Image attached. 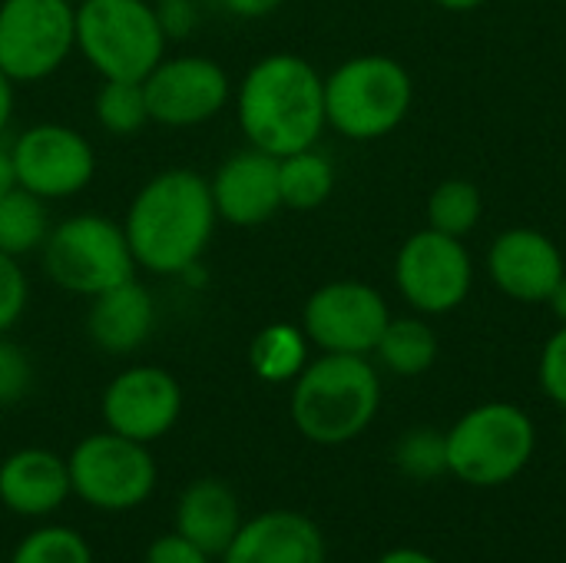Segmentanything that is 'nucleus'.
Masks as SVG:
<instances>
[{
  "label": "nucleus",
  "mask_w": 566,
  "mask_h": 563,
  "mask_svg": "<svg viewBox=\"0 0 566 563\" xmlns=\"http://www.w3.org/2000/svg\"><path fill=\"white\" fill-rule=\"evenodd\" d=\"M30 282L20 269V259L0 252V335H7L27 312Z\"/></svg>",
  "instance_id": "nucleus-29"
},
{
  "label": "nucleus",
  "mask_w": 566,
  "mask_h": 563,
  "mask_svg": "<svg viewBox=\"0 0 566 563\" xmlns=\"http://www.w3.org/2000/svg\"><path fill=\"white\" fill-rule=\"evenodd\" d=\"M335 189V166L325 153L315 146L289 153L279 159V192H282V209H318Z\"/></svg>",
  "instance_id": "nucleus-22"
},
{
  "label": "nucleus",
  "mask_w": 566,
  "mask_h": 563,
  "mask_svg": "<svg viewBox=\"0 0 566 563\" xmlns=\"http://www.w3.org/2000/svg\"><path fill=\"white\" fill-rule=\"evenodd\" d=\"M249 146L289 156L318 143L325 123V76L298 53H269L252 63L235 93Z\"/></svg>",
  "instance_id": "nucleus-2"
},
{
  "label": "nucleus",
  "mask_w": 566,
  "mask_h": 563,
  "mask_svg": "<svg viewBox=\"0 0 566 563\" xmlns=\"http://www.w3.org/2000/svg\"><path fill=\"white\" fill-rule=\"evenodd\" d=\"M249 365L269 385L295 382L298 372L308 365V335L292 322L265 325L249 345Z\"/></svg>",
  "instance_id": "nucleus-21"
},
{
  "label": "nucleus",
  "mask_w": 566,
  "mask_h": 563,
  "mask_svg": "<svg viewBox=\"0 0 566 563\" xmlns=\"http://www.w3.org/2000/svg\"><path fill=\"white\" fill-rule=\"evenodd\" d=\"M17 186L40 196L43 202L70 199L83 192L96 173V153L86 136L63 123H33L13 143Z\"/></svg>",
  "instance_id": "nucleus-11"
},
{
  "label": "nucleus",
  "mask_w": 566,
  "mask_h": 563,
  "mask_svg": "<svg viewBox=\"0 0 566 563\" xmlns=\"http://www.w3.org/2000/svg\"><path fill=\"white\" fill-rule=\"evenodd\" d=\"M534 421L507 402L471 408L444 435L448 475L471 488H497L514 481L534 455Z\"/></svg>",
  "instance_id": "nucleus-6"
},
{
  "label": "nucleus",
  "mask_w": 566,
  "mask_h": 563,
  "mask_svg": "<svg viewBox=\"0 0 566 563\" xmlns=\"http://www.w3.org/2000/svg\"><path fill=\"white\" fill-rule=\"evenodd\" d=\"M10 563H93V551L76 531L53 524L30 531L17 544Z\"/></svg>",
  "instance_id": "nucleus-27"
},
{
  "label": "nucleus",
  "mask_w": 566,
  "mask_h": 563,
  "mask_svg": "<svg viewBox=\"0 0 566 563\" xmlns=\"http://www.w3.org/2000/svg\"><path fill=\"white\" fill-rule=\"evenodd\" d=\"M222 563H325V538L298 511H265L242 521Z\"/></svg>",
  "instance_id": "nucleus-17"
},
{
  "label": "nucleus",
  "mask_w": 566,
  "mask_h": 563,
  "mask_svg": "<svg viewBox=\"0 0 566 563\" xmlns=\"http://www.w3.org/2000/svg\"><path fill=\"white\" fill-rule=\"evenodd\" d=\"M216 222L209 179L196 169H163L133 196L123 232L136 269L169 279L199 269Z\"/></svg>",
  "instance_id": "nucleus-1"
},
{
  "label": "nucleus",
  "mask_w": 566,
  "mask_h": 563,
  "mask_svg": "<svg viewBox=\"0 0 566 563\" xmlns=\"http://www.w3.org/2000/svg\"><path fill=\"white\" fill-rule=\"evenodd\" d=\"M149 3H163V0H149Z\"/></svg>",
  "instance_id": "nucleus-41"
},
{
  "label": "nucleus",
  "mask_w": 566,
  "mask_h": 563,
  "mask_svg": "<svg viewBox=\"0 0 566 563\" xmlns=\"http://www.w3.org/2000/svg\"><path fill=\"white\" fill-rule=\"evenodd\" d=\"M541 388L554 405L566 408V325L551 335L541 355Z\"/></svg>",
  "instance_id": "nucleus-31"
},
{
  "label": "nucleus",
  "mask_w": 566,
  "mask_h": 563,
  "mask_svg": "<svg viewBox=\"0 0 566 563\" xmlns=\"http://www.w3.org/2000/svg\"><path fill=\"white\" fill-rule=\"evenodd\" d=\"M66 468L73 494L96 511H133L146 504L159 478L149 445L109 428L83 438L70 451Z\"/></svg>",
  "instance_id": "nucleus-8"
},
{
  "label": "nucleus",
  "mask_w": 566,
  "mask_h": 563,
  "mask_svg": "<svg viewBox=\"0 0 566 563\" xmlns=\"http://www.w3.org/2000/svg\"><path fill=\"white\" fill-rule=\"evenodd\" d=\"M411 100V73L395 56H352L325 76V123L358 143L381 139L398 129Z\"/></svg>",
  "instance_id": "nucleus-4"
},
{
  "label": "nucleus",
  "mask_w": 566,
  "mask_h": 563,
  "mask_svg": "<svg viewBox=\"0 0 566 563\" xmlns=\"http://www.w3.org/2000/svg\"><path fill=\"white\" fill-rule=\"evenodd\" d=\"M156 329V299L133 279L99 292L86 309V335L106 355H133Z\"/></svg>",
  "instance_id": "nucleus-18"
},
{
  "label": "nucleus",
  "mask_w": 566,
  "mask_h": 563,
  "mask_svg": "<svg viewBox=\"0 0 566 563\" xmlns=\"http://www.w3.org/2000/svg\"><path fill=\"white\" fill-rule=\"evenodd\" d=\"M46 279L70 295H99L136 275L123 222L99 212H80L50 226L40 246Z\"/></svg>",
  "instance_id": "nucleus-7"
},
{
  "label": "nucleus",
  "mask_w": 566,
  "mask_h": 563,
  "mask_svg": "<svg viewBox=\"0 0 566 563\" xmlns=\"http://www.w3.org/2000/svg\"><path fill=\"white\" fill-rule=\"evenodd\" d=\"M395 282L411 309L424 315H444L471 292V256L454 236L438 229L415 232L395 259Z\"/></svg>",
  "instance_id": "nucleus-12"
},
{
  "label": "nucleus",
  "mask_w": 566,
  "mask_h": 563,
  "mask_svg": "<svg viewBox=\"0 0 566 563\" xmlns=\"http://www.w3.org/2000/svg\"><path fill=\"white\" fill-rule=\"evenodd\" d=\"M149 123L186 129L209 123L232 100V80L212 56L179 53L163 56L143 80Z\"/></svg>",
  "instance_id": "nucleus-10"
},
{
  "label": "nucleus",
  "mask_w": 566,
  "mask_h": 563,
  "mask_svg": "<svg viewBox=\"0 0 566 563\" xmlns=\"http://www.w3.org/2000/svg\"><path fill=\"white\" fill-rule=\"evenodd\" d=\"M547 302H551L554 315H557V319L566 325V275L557 282V289L551 292V299H547Z\"/></svg>",
  "instance_id": "nucleus-38"
},
{
  "label": "nucleus",
  "mask_w": 566,
  "mask_h": 563,
  "mask_svg": "<svg viewBox=\"0 0 566 563\" xmlns=\"http://www.w3.org/2000/svg\"><path fill=\"white\" fill-rule=\"evenodd\" d=\"M70 494V468L46 448H20L0 465V504L20 518H46Z\"/></svg>",
  "instance_id": "nucleus-19"
},
{
  "label": "nucleus",
  "mask_w": 566,
  "mask_h": 563,
  "mask_svg": "<svg viewBox=\"0 0 566 563\" xmlns=\"http://www.w3.org/2000/svg\"><path fill=\"white\" fill-rule=\"evenodd\" d=\"M222 10H229L232 17H242V20H259V17H269L275 13L285 0H219Z\"/></svg>",
  "instance_id": "nucleus-34"
},
{
  "label": "nucleus",
  "mask_w": 566,
  "mask_h": 563,
  "mask_svg": "<svg viewBox=\"0 0 566 563\" xmlns=\"http://www.w3.org/2000/svg\"><path fill=\"white\" fill-rule=\"evenodd\" d=\"M159 10V23L166 30V37H186L196 27V3L192 0H163L156 3Z\"/></svg>",
  "instance_id": "nucleus-33"
},
{
  "label": "nucleus",
  "mask_w": 566,
  "mask_h": 563,
  "mask_svg": "<svg viewBox=\"0 0 566 563\" xmlns=\"http://www.w3.org/2000/svg\"><path fill=\"white\" fill-rule=\"evenodd\" d=\"M239 528H242L239 498L219 478L192 481L176 501V534L202 548L212 561L229 551Z\"/></svg>",
  "instance_id": "nucleus-20"
},
{
  "label": "nucleus",
  "mask_w": 566,
  "mask_h": 563,
  "mask_svg": "<svg viewBox=\"0 0 566 563\" xmlns=\"http://www.w3.org/2000/svg\"><path fill=\"white\" fill-rule=\"evenodd\" d=\"M388 322L391 315L381 292L352 279L315 289L302 309L308 342L335 355H371Z\"/></svg>",
  "instance_id": "nucleus-13"
},
{
  "label": "nucleus",
  "mask_w": 566,
  "mask_h": 563,
  "mask_svg": "<svg viewBox=\"0 0 566 563\" xmlns=\"http://www.w3.org/2000/svg\"><path fill=\"white\" fill-rule=\"evenodd\" d=\"M381 365L401 378L424 375L438 358V335L421 319H391L375 345Z\"/></svg>",
  "instance_id": "nucleus-23"
},
{
  "label": "nucleus",
  "mask_w": 566,
  "mask_h": 563,
  "mask_svg": "<svg viewBox=\"0 0 566 563\" xmlns=\"http://www.w3.org/2000/svg\"><path fill=\"white\" fill-rule=\"evenodd\" d=\"M564 441H566V425H564Z\"/></svg>",
  "instance_id": "nucleus-42"
},
{
  "label": "nucleus",
  "mask_w": 566,
  "mask_h": 563,
  "mask_svg": "<svg viewBox=\"0 0 566 563\" xmlns=\"http://www.w3.org/2000/svg\"><path fill=\"white\" fill-rule=\"evenodd\" d=\"M103 421L133 441H159L182 415V385L159 365L123 368L103 392Z\"/></svg>",
  "instance_id": "nucleus-14"
},
{
  "label": "nucleus",
  "mask_w": 566,
  "mask_h": 563,
  "mask_svg": "<svg viewBox=\"0 0 566 563\" xmlns=\"http://www.w3.org/2000/svg\"><path fill=\"white\" fill-rule=\"evenodd\" d=\"M76 50V7L66 0H0V70L13 83L53 76Z\"/></svg>",
  "instance_id": "nucleus-9"
},
{
  "label": "nucleus",
  "mask_w": 566,
  "mask_h": 563,
  "mask_svg": "<svg viewBox=\"0 0 566 563\" xmlns=\"http://www.w3.org/2000/svg\"><path fill=\"white\" fill-rule=\"evenodd\" d=\"M66 3H73V7H80V3H83V0H66Z\"/></svg>",
  "instance_id": "nucleus-40"
},
{
  "label": "nucleus",
  "mask_w": 566,
  "mask_h": 563,
  "mask_svg": "<svg viewBox=\"0 0 566 563\" xmlns=\"http://www.w3.org/2000/svg\"><path fill=\"white\" fill-rule=\"evenodd\" d=\"M50 232L46 202L20 186L0 196V252L20 259L27 252H40Z\"/></svg>",
  "instance_id": "nucleus-24"
},
{
  "label": "nucleus",
  "mask_w": 566,
  "mask_h": 563,
  "mask_svg": "<svg viewBox=\"0 0 566 563\" xmlns=\"http://www.w3.org/2000/svg\"><path fill=\"white\" fill-rule=\"evenodd\" d=\"M143 563H212V557L196 548L192 541H186L182 534H163L149 544L146 551V561Z\"/></svg>",
  "instance_id": "nucleus-32"
},
{
  "label": "nucleus",
  "mask_w": 566,
  "mask_h": 563,
  "mask_svg": "<svg viewBox=\"0 0 566 563\" xmlns=\"http://www.w3.org/2000/svg\"><path fill=\"white\" fill-rule=\"evenodd\" d=\"M481 209H484V202H481V189L474 183L448 179L428 199V229L464 239L478 226Z\"/></svg>",
  "instance_id": "nucleus-26"
},
{
  "label": "nucleus",
  "mask_w": 566,
  "mask_h": 563,
  "mask_svg": "<svg viewBox=\"0 0 566 563\" xmlns=\"http://www.w3.org/2000/svg\"><path fill=\"white\" fill-rule=\"evenodd\" d=\"M209 192H212L219 222H229L239 229L265 226L282 209L279 156H269L255 146L232 153L209 179Z\"/></svg>",
  "instance_id": "nucleus-15"
},
{
  "label": "nucleus",
  "mask_w": 566,
  "mask_h": 563,
  "mask_svg": "<svg viewBox=\"0 0 566 563\" xmlns=\"http://www.w3.org/2000/svg\"><path fill=\"white\" fill-rule=\"evenodd\" d=\"M378 563H438L431 554L418 551V548H395L385 557H378Z\"/></svg>",
  "instance_id": "nucleus-36"
},
{
  "label": "nucleus",
  "mask_w": 566,
  "mask_h": 563,
  "mask_svg": "<svg viewBox=\"0 0 566 563\" xmlns=\"http://www.w3.org/2000/svg\"><path fill=\"white\" fill-rule=\"evenodd\" d=\"M17 186V173H13V156L10 146H0V196L10 192Z\"/></svg>",
  "instance_id": "nucleus-37"
},
{
  "label": "nucleus",
  "mask_w": 566,
  "mask_h": 563,
  "mask_svg": "<svg viewBox=\"0 0 566 563\" xmlns=\"http://www.w3.org/2000/svg\"><path fill=\"white\" fill-rule=\"evenodd\" d=\"M381 382L368 355H335L308 362L292 382V421L312 445H348L378 415Z\"/></svg>",
  "instance_id": "nucleus-3"
},
{
  "label": "nucleus",
  "mask_w": 566,
  "mask_h": 563,
  "mask_svg": "<svg viewBox=\"0 0 566 563\" xmlns=\"http://www.w3.org/2000/svg\"><path fill=\"white\" fill-rule=\"evenodd\" d=\"M488 269L497 289L517 302H547L566 275L560 249L537 229L501 232L488 252Z\"/></svg>",
  "instance_id": "nucleus-16"
},
{
  "label": "nucleus",
  "mask_w": 566,
  "mask_h": 563,
  "mask_svg": "<svg viewBox=\"0 0 566 563\" xmlns=\"http://www.w3.org/2000/svg\"><path fill=\"white\" fill-rule=\"evenodd\" d=\"M13 80L0 70V133L10 126V119H13V103H17V96H13Z\"/></svg>",
  "instance_id": "nucleus-35"
},
{
  "label": "nucleus",
  "mask_w": 566,
  "mask_h": 563,
  "mask_svg": "<svg viewBox=\"0 0 566 563\" xmlns=\"http://www.w3.org/2000/svg\"><path fill=\"white\" fill-rule=\"evenodd\" d=\"M93 116L99 129L109 136H133L149 123L146 93L143 83L133 80H103V86L93 96Z\"/></svg>",
  "instance_id": "nucleus-25"
},
{
  "label": "nucleus",
  "mask_w": 566,
  "mask_h": 563,
  "mask_svg": "<svg viewBox=\"0 0 566 563\" xmlns=\"http://www.w3.org/2000/svg\"><path fill=\"white\" fill-rule=\"evenodd\" d=\"M30 382H33L30 358L23 355V348H17L0 335V405H17L30 392Z\"/></svg>",
  "instance_id": "nucleus-30"
},
{
  "label": "nucleus",
  "mask_w": 566,
  "mask_h": 563,
  "mask_svg": "<svg viewBox=\"0 0 566 563\" xmlns=\"http://www.w3.org/2000/svg\"><path fill=\"white\" fill-rule=\"evenodd\" d=\"M438 7H444V10H454V13H464V10H474V7H481L484 0H434Z\"/></svg>",
  "instance_id": "nucleus-39"
},
{
  "label": "nucleus",
  "mask_w": 566,
  "mask_h": 563,
  "mask_svg": "<svg viewBox=\"0 0 566 563\" xmlns=\"http://www.w3.org/2000/svg\"><path fill=\"white\" fill-rule=\"evenodd\" d=\"M166 43L149 0H83L76 7V50L103 80L143 83L166 56Z\"/></svg>",
  "instance_id": "nucleus-5"
},
{
  "label": "nucleus",
  "mask_w": 566,
  "mask_h": 563,
  "mask_svg": "<svg viewBox=\"0 0 566 563\" xmlns=\"http://www.w3.org/2000/svg\"><path fill=\"white\" fill-rule=\"evenodd\" d=\"M398 468L411 478H434L441 471H448V461H444V435H434L428 428H418L411 435L401 438L398 451Z\"/></svg>",
  "instance_id": "nucleus-28"
}]
</instances>
